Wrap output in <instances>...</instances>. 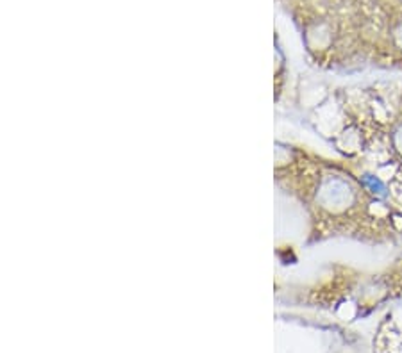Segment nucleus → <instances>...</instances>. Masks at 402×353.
Returning a JSON list of instances; mask_svg holds the SVG:
<instances>
[{
    "instance_id": "f257e3e1",
    "label": "nucleus",
    "mask_w": 402,
    "mask_h": 353,
    "mask_svg": "<svg viewBox=\"0 0 402 353\" xmlns=\"http://www.w3.org/2000/svg\"><path fill=\"white\" fill-rule=\"evenodd\" d=\"M304 200L309 205L318 239L345 236L370 244L402 239V214L376 197L338 163H314Z\"/></svg>"
},
{
    "instance_id": "f03ea898",
    "label": "nucleus",
    "mask_w": 402,
    "mask_h": 353,
    "mask_svg": "<svg viewBox=\"0 0 402 353\" xmlns=\"http://www.w3.org/2000/svg\"><path fill=\"white\" fill-rule=\"evenodd\" d=\"M379 129L381 136L386 139L391 163L402 171V114L395 111L393 116L388 118L386 123H383Z\"/></svg>"
},
{
    "instance_id": "7ed1b4c3",
    "label": "nucleus",
    "mask_w": 402,
    "mask_h": 353,
    "mask_svg": "<svg viewBox=\"0 0 402 353\" xmlns=\"http://www.w3.org/2000/svg\"><path fill=\"white\" fill-rule=\"evenodd\" d=\"M397 113L402 114V89L400 93H398V100H397Z\"/></svg>"
}]
</instances>
